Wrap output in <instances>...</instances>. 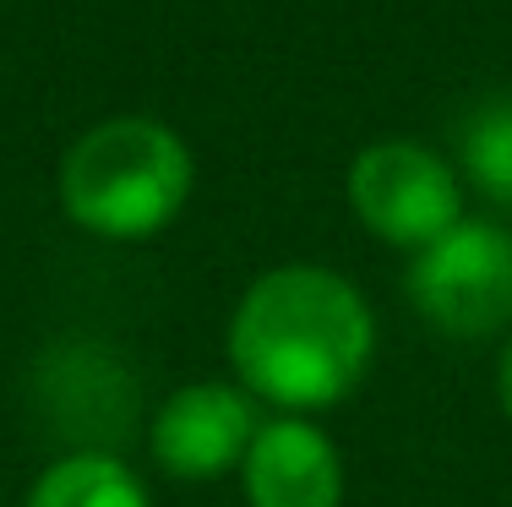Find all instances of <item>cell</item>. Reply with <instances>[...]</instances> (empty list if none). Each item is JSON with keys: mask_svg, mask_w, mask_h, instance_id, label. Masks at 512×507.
Returning a JSON list of instances; mask_svg holds the SVG:
<instances>
[{"mask_svg": "<svg viewBox=\"0 0 512 507\" xmlns=\"http://www.w3.org/2000/svg\"><path fill=\"white\" fill-rule=\"evenodd\" d=\"M28 507H148V491L120 458L71 453L39 475Z\"/></svg>", "mask_w": 512, "mask_h": 507, "instance_id": "obj_7", "label": "cell"}, {"mask_svg": "<svg viewBox=\"0 0 512 507\" xmlns=\"http://www.w3.org/2000/svg\"><path fill=\"white\" fill-rule=\"evenodd\" d=\"M376 322L360 289L327 268H273L256 279L229 322L240 382L278 409H327L360 388Z\"/></svg>", "mask_w": 512, "mask_h": 507, "instance_id": "obj_1", "label": "cell"}, {"mask_svg": "<svg viewBox=\"0 0 512 507\" xmlns=\"http://www.w3.org/2000/svg\"><path fill=\"white\" fill-rule=\"evenodd\" d=\"M191 197V153L169 126L120 115L82 131L60 164V202L71 224L104 240L158 235Z\"/></svg>", "mask_w": 512, "mask_h": 507, "instance_id": "obj_2", "label": "cell"}, {"mask_svg": "<svg viewBox=\"0 0 512 507\" xmlns=\"http://www.w3.org/2000/svg\"><path fill=\"white\" fill-rule=\"evenodd\" d=\"M463 169L496 202H512V99L485 104L463 131Z\"/></svg>", "mask_w": 512, "mask_h": 507, "instance_id": "obj_8", "label": "cell"}, {"mask_svg": "<svg viewBox=\"0 0 512 507\" xmlns=\"http://www.w3.org/2000/svg\"><path fill=\"white\" fill-rule=\"evenodd\" d=\"M409 295L425 322L453 338H485L512 317V235L496 224L458 219L447 235L420 246Z\"/></svg>", "mask_w": 512, "mask_h": 507, "instance_id": "obj_3", "label": "cell"}, {"mask_svg": "<svg viewBox=\"0 0 512 507\" xmlns=\"http://www.w3.org/2000/svg\"><path fill=\"white\" fill-rule=\"evenodd\" d=\"M256 437V409L240 388L191 382L153 415V458L180 480H213L240 469Z\"/></svg>", "mask_w": 512, "mask_h": 507, "instance_id": "obj_5", "label": "cell"}, {"mask_svg": "<svg viewBox=\"0 0 512 507\" xmlns=\"http://www.w3.org/2000/svg\"><path fill=\"white\" fill-rule=\"evenodd\" d=\"M251 507H338L344 502V464L338 448L306 420H267L256 426L246 458Z\"/></svg>", "mask_w": 512, "mask_h": 507, "instance_id": "obj_6", "label": "cell"}, {"mask_svg": "<svg viewBox=\"0 0 512 507\" xmlns=\"http://www.w3.org/2000/svg\"><path fill=\"white\" fill-rule=\"evenodd\" d=\"M349 202H355L360 224L393 246H431L463 213L453 169L420 142L365 148L349 169Z\"/></svg>", "mask_w": 512, "mask_h": 507, "instance_id": "obj_4", "label": "cell"}, {"mask_svg": "<svg viewBox=\"0 0 512 507\" xmlns=\"http://www.w3.org/2000/svg\"><path fill=\"white\" fill-rule=\"evenodd\" d=\"M496 388H502V409H507V420H512V344H507V355H502V377H496Z\"/></svg>", "mask_w": 512, "mask_h": 507, "instance_id": "obj_9", "label": "cell"}]
</instances>
